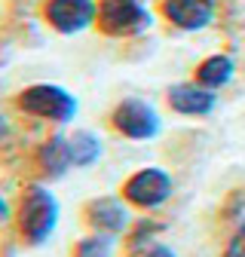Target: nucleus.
Listing matches in <instances>:
<instances>
[{"mask_svg":"<svg viewBox=\"0 0 245 257\" xmlns=\"http://www.w3.org/2000/svg\"><path fill=\"white\" fill-rule=\"evenodd\" d=\"M58 217H61V205L49 187L28 184L22 190L19 208H16V230L25 245H31V248L46 245L58 227Z\"/></svg>","mask_w":245,"mask_h":257,"instance_id":"obj_1","label":"nucleus"},{"mask_svg":"<svg viewBox=\"0 0 245 257\" xmlns=\"http://www.w3.org/2000/svg\"><path fill=\"white\" fill-rule=\"evenodd\" d=\"M13 104L25 113V116H34V119H46L55 125H68L74 122L80 104L77 98L65 89V86H55V83H34V86H25L22 92H16Z\"/></svg>","mask_w":245,"mask_h":257,"instance_id":"obj_2","label":"nucleus"},{"mask_svg":"<svg viewBox=\"0 0 245 257\" xmlns=\"http://www.w3.org/2000/svg\"><path fill=\"white\" fill-rule=\"evenodd\" d=\"M153 28V10L147 0H98L95 31L113 40H132Z\"/></svg>","mask_w":245,"mask_h":257,"instance_id":"obj_3","label":"nucleus"},{"mask_svg":"<svg viewBox=\"0 0 245 257\" xmlns=\"http://www.w3.org/2000/svg\"><path fill=\"white\" fill-rule=\"evenodd\" d=\"M110 125H113V132H119L129 141H153L163 132V116L157 113L153 104L141 98H122L110 110Z\"/></svg>","mask_w":245,"mask_h":257,"instance_id":"obj_4","label":"nucleus"},{"mask_svg":"<svg viewBox=\"0 0 245 257\" xmlns=\"http://www.w3.org/2000/svg\"><path fill=\"white\" fill-rule=\"evenodd\" d=\"M43 22L61 37H74L95 28L98 22V0H43L40 7Z\"/></svg>","mask_w":245,"mask_h":257,"instance_id":"obj_5","label":"nucleus"},{"mask_svg":"<svg viewBox=\"0 0 245 257\" xmlns=\"http://www.w3.org/2000/svg\"><path fill=\"white\" fill-rule=\"evenodd\" d=\"M172 175L160 166H147V169H138L135 175H129V181L122 184V199H126L132 208H141V211H153L166 205V199L172 196Z\"/></svg>","mask_w":245,"mask_h":257,"instance_id":"obj_6","label":"nucleus"},{"mask_svg":"<svg viewBox=\"0 0 245 257\" xmlns=\"http://www.w3.org/2000/svg\"><path fill=\"white\" fill-rule=\"evenodd\" d=\"M160 19L178 31H205L218 19V0H160Z\"/></svg>","mask_w":245,"mask_h":257,"instance_id":"obj_7","label":"nucleus"},{"mask_svg":"<svg viewBox=\"0 0 245 257\" xmlns=\"http://www.w3.org/2000/svg\"><path fill=\"white\" fill-rule=\"evenodd\" d=\"M83 220L92 233H110L122 236L132 230V217H129V202L122 196H95L89 199L83 208Z\"/></svg>","mask_w":245,"mask_h":257,"instance_id":"obj_8","label":"nucleus"},{"mask_svg":"<svg viewBox=\"0 0 245 257\" xmlns=\"http://www.w3.org/2000/svg\"><path fill=\"white\" fill-rule=\"evenodd\" d=\"M166 101L175 113L181 116H211L214 107H218V92L205 89L202 83L190 80V83H175L166 89Z\"/></svg>","mask_w":245,"mask_h":257,"instance_id":"obj_9","label":"nucleus"},{"mask_svg":"<svg viewBox=\"0 0 245 257\" xmlns=\"http://www.w3.org/2000/svg\"><path fill=\"white\" fill-rule=\"evenodd\" d=\"M34 163L40 169V175H49V178H65V172L74 166L71 163V147H68V135H49L40 147H37V156Z\"/></svg>","mask_w":245,"mask_h":257,"instance_id":"obj_10","label":"nucleus"},{"mask_svg":"<svg viewBox=\"0 0 245 257\" xmlns=\"http://www.w3.org/2000/svg\"><path fill=\"white\" fill-rule=\"evenodd\" d=\"M196 83H202L205 89H214V92H221L224 86L233 83L236 77V58L227 55V52H214L208 58H202L196 64V71H193Z\"/></svg>","mask_w":245,"mask_h":257,"instance_id":"obj_11","label":"nucleus"},{"mask_svg":"<svg viewBox=\"0 0 245 257\" xmlns=\"http://www.w3.org/2000/svg\"><path fill=\"white\" fill-rule=\"evenodd\" d=\"M68 147H71L74 169H92L101 159V153H104L101 138L92 132V128H77V132L68 138Z\"/></svg>","mask_w":245,"mask_h":257,"instance_id":"obj_12","label":"nucleus"},{"mask_svg":"<svg viewBox=\"0 0 245 257\" xmlns=\"http://www.w3.org/2000/svg\"><path fill=\"white\" fill-rule=\"evenodd\" d=\"M74 257H116V236L89 233L74 245Z\"/></svg>","mask_w":245,"mask_h":257,"instance_id":"obj_13","label":"nucleus"},{"mask_svg":"<svg viewBox=\"0 0 245 257\" xmlns=\"http://www.w3.org/2000/svg\"><path fill=\"white\" fill-rule=\"evenodd\" d=\"M166 230V223L163 220H138V223H132V230H129V251L132 254H138V251H144V248H150L153 245V239H157L160 233Z\"/></svg>","mask_w":245,"mask_h":257,"instance_id":"obj_14","label":"nucleus"},{"mask_svg":"<svg viewBox=\"0 0 245 257\" xmlns=\"http://www.w3.org/2000/svg\"><path fill=\"white\" fill-rule=\"evenodd\" d=\"M221 257H245V217H242V220H236V230L230 233L227 248H224V254H221Z\"/></svg>","mask_w":245,"mask_h":257,"instance_id":"obj_15","label":"nucleus"},{"mask_svg":"<svg viewBox=\"0 0 245 257\" xmlns=\"http://www.w3.org/2000/svg\"><path fill=\"white\" fill-rule=\"evenodd\" d=\"M242 211H245V187L233 190L227 196V205H224V217H233V220H242Z\"/></svg>","mask_w":245,"mask_h":257,"instance_id":"obj_16","label":"nucleus"},{"mask_svg":"<svg viewBox=\"0 0 245 257\" xmlns=\"http://www.w3.org/2000/svg\"><path fill=\"white\" fill-rule=\"evenodd\" d=\"M144 257H178V251L169 248V245H160V242H157V245H150V248H147Z\"/></svg>","mask_w":245,"mask_h":257,"instance_id":"obj_17","label":"nucleus"},{"mask_svg":"<svg viewBox=\"0 0 245 257\" xmlns=\"http://www.w3.org/2000/svg\"><path fill=\"white\" fill-rule=\"evenodd\" d=\"M13 217V208H10V202L4 199V193H0V220H10Z\"/></svg>","mask_w":245,"mask_h":257,"instance_id":"obj_18","label":"nucleus"},{"mask_svg":"<svg viewBox=\"0 0 245 257\" xmlns=\"http://www.w3.org/2000/svg\"><path fill=\"white\" fill-rule=\"evenodd\" d=\"M10 132H13V128H10V119L0 113V141H7V138H10Z\"/></svg>","mask_w":245,"mask_h":257,"instance_id":"obj_19","label":"nucleus"}]
</instances>
